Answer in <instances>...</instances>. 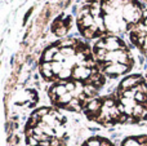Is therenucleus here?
Returning <instances> with one entry per match:
<instances>
[{
  "instance_id": "nucleus-1",
  "label": "nucleus",
  "mask_w": 147,
  "mask_h": 146,
  "mask_svg": "<svg viewBox=\"0 0 147 146\" xmlns=\"http://www.w3.org/2000/svg\"><path fill=\"white\" fill-rule=\"evenodd\" d=\"M40 69L44 76L53 82L75 80L98 89L105 83L103 74L90 49L78 40L62 41L47 49Z\"/></svg>"
},
{
  "instance_id": "nucleus-2",
  "label": "nucleus",
  "mask_w": 147,
  "mask_h": 146,
  "mask_svg": "<svg viewBox=\"0 0 147 146\" xmlns=\"http://www.w3.org/2000/svg\"><path fill=\"white\" fill-rule=\"evenodd\" d=\"M93 56L103 75L117 78L130 71L133 57L125 43L115 35L102 36L93 48Z\"/></svg>"
},
{
  "instance_id": "nucleus-3",
  "label": "nucleus",
  "mask_w": 147,
  "mask_h": 146,
  "mask_svg": "<svg viewBox=\"0 0 147 146\" xmlns=\"http://www.w3.org/2000/svg\"><path fill=\"white\" fill-rule=\"evenodd\" d=\"M65 118L53 109L35 111L27 124V141L31 146H66L63 141Z\"/></svg>"
},
{
  "instance_id": "nucleus-4",
  "label": "nucleus",
  "mask_w": 147,
  "mask_h": 146,
  "mask_svg": "<svg viewBox=\"0 0 147 146\" xmlns=\"http://www.w3.org/2000/svg\"><path fill=\"white\" fill-rule=\"evenodd\" d=\"M127 123L147 119V83L141 75H130L121 80L115 93Z\"/></svg>"
},
{
  "instance_id": "nucleus-5",
  "label": "nucleus",
  "mask_w": 147,
  "mask_h": 146,
  "mask_svg": "<svg viewBox=\"0 0 147 146\" xmlns=\"http://www.w3.org/2000/svg\"><path fill=\"white\" fill-rule=\"evenodd\" d=\"M101 8L106 32L115 36L133 28L143 17L136 0H102Z\"/></svg>"
},
{
  "instance_id": "nucleus-6",
  "label": "nucleus",
  "mask_w": 147,
  "mask_h": 146,
  "mask_svg": "<svg viewBox=\"0 0 147 146\" xmlns=\"http://www.w3.org/2000/svg\"><path fill=\"white\" fill-rule=\"evenodd\" d=\"M97 91L98 88L90 84L70 80L56 84L49 91V96L52 101L59 107L80 111L85 109V106L93 100Z\"/></svg>"
},
{
  "instance_id": "nucleus-7",
  "label": "nucleus",
  "mask_w": 147,
  "mask_h": 146,
  "mask_svg": "<svg viewBox=\"0 0 147 146\" xmlns=\"http://www.w3.org/2000/svg\"><path fill=\"white\" fill-rule=\"evenodd\" d=\"M86 116L103 126H112L117 123H127L125 116L119 106L115 96L93 98L84 109Z\"/></svg>"
},
{
  "instance_id": "nucleus-8",
  "label": "nucleus",
  "mask_w": 147,
  "mask_h": 146,
  "mask_svg": "<svg viewBox=\"0 0 147 146\" xmlns=\"http://www.w3.org/2000/svg\"><path fill=\"white\" fill-rule=\"evenodd\" d=\"M79 28L81 34L86 38H98L106 36L103 17H102V8L98 3H92L90 5L85 7L80 12L79 16Z\"/></svg>"
},
{
  "instance_id": "nucleus-9",
  "label": "nucleus",
  "mask_w": 147,
  "mask_h": 146,
  "mask_svg": "<svg viewBox=\"0 0 147 146\" xmlns=\"http://www.w3.org/2000/svg\"><path fill=\"white\" fill-rule=\"evenodd\" d=\"M130 39L143 53L147 54V12L143 13L142 20L132 28Z\"/></svg>"
},
{
  "instance_id": "nucleus-10",
  "label": "nucleus",
  "mask_w": 147,
  "mask_h": 146,
  "mask_svg": "<svg viewBox=\"0 0 147 146\" xmlns=\"http://www.w3.org/2000/svg\"><path fill=\"white\" fill-rule=\"evenodd\" d=\"M121 146H147V136L146 135H141V136L127 137L121 142Z\"/></svg>"
},
{
  "instance_id": "nucleus-11",
  "label": "nucleus",
  "mask_w": 147,
  "mask_h": 146,
  "mask_svg": "<svg viewBox=\"0 0 147 146\" xmlns=\"http://www.w3.org/2000/svg\"><path fill=\"white\" fill-rule=\"evenodd\" d=\"M83 146H114L112 142H110L107 139L103 137H92L88 141L84 142Z\"/></svg>"
},
{
  "instance_id": "nucleus-12",
  "label": "nucleus",
  "mask_w": 147,
  "mask_h": 146,
  "mask_svg": "<svg viewBox=\"0 0 147 146\" xmlns=\"http://www.w3.org/2000/svg\"><path fill=\"white\" fill-rule=\"evenodd\" d=\"M31 12H32V8H31L30 10H27V13H26V16H25V18H23V25L26 23V21H27V18H28V16L31 14Z\"/></svg>"
},
{
  "instance_id": "nucleus-13",
  "label": "nucleus",
  "mask_w": 147,
  "mask_h": 146,
  "mask_svg": "<svg viewBox=\"0 0 147 146\" xmlns=\"http://www.w3.org/2000/svg\"><path fill=\"white\" fill-rule=\"evenodd\" d=\"M146 1H147V0H146Z\"/></svg>"
}]
</instances>
